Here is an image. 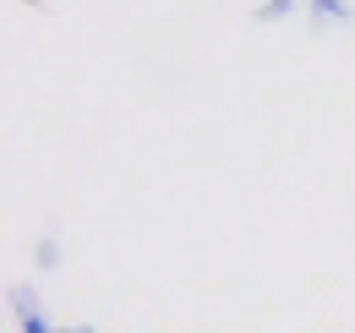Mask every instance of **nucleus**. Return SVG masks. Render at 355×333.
I'll return each instance as SVG.
<instances>
[{
  "label": "nucleus",
  "instance_id": "1",
  "mask_svg": "<svg viewBox=\"0 0 355 333\" xmlns=\"http://www.w3.org/2000/svg\"><path fill=\"white\" fill-rule=\"evenodd\" d=\"M11 323L22 333H60L49 323V311H44V300H39L33 284H11Z\"/></svg>",
  "mask_w": 355,
  "mask_h": 333
},
{
  "label": "nucleus",
  "instance_id": "2",
  "mask_svg": "<svg viewBox=\"0 0 355 333\" xmlns=\"http://www.w3.org/2000/svg\"><path fill=\"white\" fill-rule=\"evenodd\" d=\"M306 17H311V33H322L328 22H334V28H350L355 6L350 0H306Z\"/></svg>",
  "mask_w": 355,
  "mask_h": 333
},
{
  "label": "nucleus",
  "instance_id": "6",
  "mask_svg": "<svg viewBox=\"0 0 355 333\" xmlns=\"http://www.w3.org/2000/svg\"><path fill=\"white\" fill-rule=\"evenodd\" d=\"M22 6H44V0H22Z\"/></svg>",
  "mask_w": 355,
  "mask_h": 333
},
{
  "label": "nucleus",
  "instance_id": "4",
  "mask_svg": "<svg viewBox=\"0 0 355 333\" xmlns=\"http://www.w3.org/2000/svg\"><path fill=\"white\" fill-rule=\"evenodd\" d=\"M301 0H257L252 6V22H279V17H290Z\"/></svg>",
  "mask_w": 355,
  "mask_h": 333
},
{
  "label": "nucleus",
  "instance_id": "3",
  "mask_svg": "<svg viewBox=\"0 0 355 333\" xmlns=\"http://www.w3.org/2000/svg\"><path fill=\"white\" fill-rule=\"evenodd\" d=\"M60 257H66V251H60V235L44 230V235L33 241V268H39V273H55V268H60Z\"/></svg>",
  "mask_w": 355,
  "mask_h": 333
},
{
  "label": "nucleus",
  "instance_id": "5",
  "mask_svg": "<svg viewBox=\"0 0 355 333\" xmlns=\"http://www.w3.org/2000/svg\"><path fill=\"white\" fill-rule=\"evenodd\" d=\"M60 333H93V323H71V328H60Z\"/></svg>",
  "mask_w": 355,
  "mask_h": 333
}]
</instances>
